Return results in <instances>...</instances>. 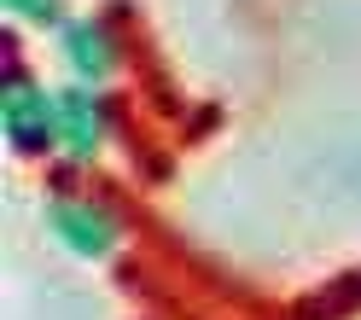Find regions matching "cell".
Instances as JSON below:
<instances>
[{
  "mask_svg": "<svg viewBox=\"0 0 361 320\" xmlns=\"http://www.w3.org/2000/svg\"><path fill=\"white\" fill-rule=\"evenodd\" d=\"M59 134H64L71 152H94L99 123H94V99H87V94H64L59 99Z\"/></svg>",
  "mask_w": 361,
  "mask_h": 320,
  "instance_id": "cell-1",
  "label": "cell"
},
{
  "mask_svg": "<svg viewBox=\"0 0 361 320\" xmlns=\"http://www.w3.org/2000/svg\"><path fill=\"white\" fill-rule=\"evenodd\" d=\"M6 128L18 134V140H41V99L30 94V87H6Z\"/></svg>",
  "mask_w": 361,
  "mask_h": 320,
  "instance_id": "cell-2",
  "label": "cell"
},
{
  "mask_svg": "<svg viewBox=\"0 0 361 320\" xmlns=\"http://www.w3.org/2000/svg\"><path fill=\"white\" fill-rule=\"evenodd\" d=\"M59 233L71 239V245H82V250H105L111 245V233H99V216L94 210H76V204H64V210H59Z\"/></svg>",
  "mask_w": 361,
  "mask_h": 320,
  "instance_id": "cell-3",
  "label": "cell"
},
{
  "mask_svg": "<svg viewBox=\"0 0 361 320\" xmlns=\"http://www.w3.org/2000/svg\"><path fill=\"white\" fill-rule=\"evenodd\" d=\"M71 59L82 64L87 76L105 70V47H99V30H71Z\"/></svg>",
  "mask_w": 361,
  "mask_h": 320,
  "instance_id": "cell-4",
  "label": "cell"
},
{
  "mask_svg": "<svg viewBox=\"0 0 361 320\" xmlns=\"http://www.w3.org/2000/svg\"><path fill=\"white\" fill-rule=\"evenodd\" d=\"M6 6H18V12H30V18H53V12H59L53 0H6Z\"/></svg>",
  "mask_w": 361,
  "mask_h": 320,
  "instance_id": "cell-5",
  "label": "cell"
}]
</instances>
